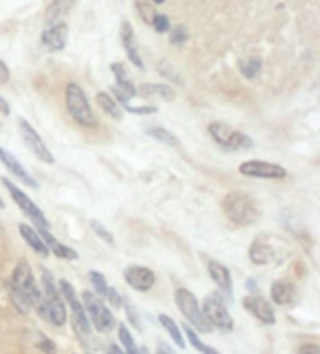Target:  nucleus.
Listing matches in <instances>:
<instances>
[{"instance_id":"obj_1","label":"nucleus","mask_w":320,"mask_h":354,"mask_svg":"<svg viewBox=\"0 0 320 354\" xmlns=\"http://www.w3.org/2000/svg\"><path fill=\"white\" fill-rule=\"evenodd\" d=\"M223 212L227 218L231 219L236 225H253L256 219L261 218L258 206L255 199L247 194H240V192H232V194L225 195L223 199Z\"/></svg>"},{"instance_id":"obj_44","label":"nucleus","mask_w":320,"mask_h":354,"mask_svg":"<svg viewBox=\"0 0 320 354\" xmlns=\"http://www.w3.org/2000/svg\"><path fill=\"white\" fill-rule=\"evenodd\" d=\"M0 113H2V115H6V116L12 113V109H10V103H8L2 96H0Z\"/></svg>"},{"instance_id":"obj_35","label":"nucleus","mask_w":320,"mask_h":354,"mask_svg":"<svg viewBox=\"0 0 320 354\" xmlns=\"http://www.w3.org/2000/svg\"><path fill=\"white\" fill-rule=\"evenodd\" d=\"M88 277H90V283H92V287H94V290H96L97 297H102V298L105 297V292H107V289H109V285H107V281H105L103 274H100V272L96 270H90Z\"/></svg>"},{"instance_id":"obj_33","label":"nucleus","mask_w":320,"mask_h":354,"mask_svg":"<svg viewBox=\"0 0 320 354\" xmlns=\"http://www.w3.org/2000/svg\"><path fill=\"white\" fill-rule=\"evenodd\" d=\"M135 6H137L139 17H141L147 25H152V19H154L156 15L154 4H152L150 0H135Z\"/></svg>"},{"instance_id":"obj_2","label":"nucleus","mask_w":320,"mask_h":354,"mask_svg":"<svg viewBox=\"0 0 320 354\" xmlns=\"http://www.w3.org/2000/svg\"><path fill=\"white\" fill-rule=\"evenodd\" d=\"M66 107L71 118L83 128H96L97 120L84 91L77 83H70L66 86Z\"/></svg>"},{"instance_id":"obj_4","label":"nucleus","mask_w":320,"mask_h":354,"mask_svg":"<svg viewBox=\"0 0 320 354\" xmlns=\"http://www.w3.org/2000/svg\"><path fill=\"white\" fill-rule=\"evenodd\" d=\"M83 308L86 311V317H88V322H92V326L102 332V334H107L116 326V319L105 304H103L102 297H97L96 292H90V290H84L83 292Z\"/></svg>"},{"instance_id":"obj_7","label":"nucleus","mask_w":320,"mask_h":354,"mask_svg":"<svg viewBox=\"0 0 320 354\" xmlns=\"http://www.w3.org/2000/svg\"><path fill=\"white\" fill-rule=\"evenodd\" d=\"M174 302L178 306L180 313L184 315V319L191 322L195 330H199L203 334L211 332V326L206 322L205 315H203V309H200V304L197 302V298L193 297L191 290L184 289V287L176 289V292H174Z\"/></svg>"},{"instance_id":"obj_9","label":"nucleus","mask_w":320,"mask_h":354,"mask_svg":"<svg viewBox=\"0 0 320 354\" xmlns=\"http://www.w3.org/2000/svg\"><path fill=\"white\" fill-rule=\"evenodd\" d=\"M0 182H2V186L6 187L8 192H10L12 199L15 201V205L19 206L21 212L25 214L26 218L32 219L34 223H36V229H49V221L45 219V214L39 210L38 206L34 205V201L30 199L23 189H19V187L15 186L10 178H4V176L0 178Z\"/></svg>"},{"instance_id":"obj_27","label":"nucleus","mask_w":320,"mask_h":354,"mask_svg":"<svg viewBox=\"0 0 320 354\" xmlns=\"http://www.w3.org/2000/svg\"><path fill=\"white\" fill-rule=\"evenodd\" d=\"M147 136L152 137V139H156V141L163 142V145H167V147H178L180 145L178 137L173 136L169 129L160 128V126H156V128H148Z\"/></svg>"},{"instance_id":"obj_20","label":"nucleus","mask_w":320,"mask_h":354,"mask_svg":"<svg viewBox=\"0 0 320 354\" xmlns=\"http://www.w3.org/2000/svg\"><path fill=\"white\" fill-rule=\"evenodd\" d=\"M73 4L75 0H53L45 12V28L64 23V17H68V13L73 10Z\"/></svg>"},{"instance_id":"obj_10","label":"nucleus","mask_w":320,"mask_h":354,"mask_svg":"<svg viewBox=\"0 0 320 354\" xmlns=\"http://www.w3.org/2000/svg\"><path fill=\"white\" fill-rule=\"evenodd\" d=\"M240 174L250 178H263V180H281L287 176V169L270 161L251 160L240 165Z\"/></svg>"},{"instance_id":"obj_25","label":"nucleus","mask_w":320,"mask_h":354,"mask_svg":"<svg viewBox=\"0 0 320 354\" xmlns=\"http://www.w3.org/2000/svg\"><path fill=\"white\" fill-rule=\"evenodd\" d=\"M97 105L102 107L103 113L107 116H111L113 120L116 122H120L122 120V109H120V103H116V100L111 96L109 92H100L96 96Z\"/></svg>"},{"instance_id":"obj_21","label":"nucleus","mask_w":320,"mask_h":354,"mask_svg":"<svg viewBox=\"0 0 320 354\" xmlns=\"http://www.w3.org/2000/svg\"><path fill=\"white\" fill-rule=\"evenodd\" d=\"M111 71H113V75H115V79H116L115 86L122 92V94H124V96L128 97V100H131V97L137 96V86L131 83V79H129L128 71H126L124 64H120V62L111 64Z\"/></svg>"},{"instance_id":"obj_17","label":"nucleus","mask_w":320,"mask_h":354,"mask_svg":"<svg viewBox=\"0 0 320 354\" xmlns=\"http://www.w3.org/2000/svg\"><path fill=\"white\" fill-rule=\"evenodd\" d=\"M41 41L49 51L57 53L62 51L68 44V25L66 23H58V25L47 26L41 34Z\"/></svg>"},{"instance_id":"obj_11","label":"nucleus","mask_w":320,"mask_h":354,"mask_svg":"<svg viewBox=\"0 0 320 354\" xmlns=\"http://www.w3.org/2000/svg\"><path fill=\"white\" fill-rule=\"evenodd\" d=\"M19 131L21 137H23V141H25L26 149L30 150L39 161H44V163H55V156L49 149H47V145L44 142L41 136H39L38 131L30 126V124L26 122L25 118H21L19 120Z\"/></svg>"},{"instance_id":"obj_46","label":"nucleus","mask_w":320,"mask_h":354,"mask_svg":"<svg viewBox=\"0 0 320 354\" xmlns=\"http://www.w3.org/2000/svg\"><path fill=\"white\" fill-rule=\"evenodd\" d=\"M156 354H174V353H171V351H167V348L161 347L160 351H158V353H156Z\"/></svg>"},{"instance_id":"obj_5","label":"nucleus","mask_w":320,"mask_h":354,"mask_svg":"<svg viewBox=\"0 0 320 354\" xmlns=\"http://www.w3.org/2000/svg\"><path fill=\"white\" fill-rule=\"evenodd\" d=\"M200 309H203V315H205L206 322L210 324L211 328H218L219 332H232L234 321H232L231 313H229L227 304H225L221 295H216V292L206 295Z\"/></svg>"},{"instance_id":"obj_14","label":"nucleus","mask_w":320,"mask_h":354,"mask_svg":"<svg viewBox=\"0 0 320 354\" xmlns=\"http://www.w3.org/2000/svg\"><path fill=\"white\" fill-rule=\"evenodd\" d=\"M124 279L129 287H133L135 290H141V292H147L156 285V274L144 266H128L124 270Z\"/></svg>"},{"instance_id":"obj_30","label":"nucleus","mask_w":320,"mask_h":354,"mask_svg":"<svg viewBox=\"0 0 320 354\" xmlns=\"http://www.w3.org/2000/svg\"><path fill=\"white\" fill-rule=\"evenodd\" d=\"M118 339H120L122 343V351L126 354H137L139 353V348H137V345H135L133 337H131V334H129V330L126 324H118Z\"/></svg>"},{"instance_id":"obj_39","label":"nucleus","mask_w":320,"mask_h":354,"mask_svg":"<svg viewBox=\"0 0 320 354\" xmlns=\"http://www.w3.org/2000/svg\"><path fill=\"white\" fill-rule=\"evenodd\" d=\"M187 39V30L184 25H176L171 28V41H173L174 46H182V44H186Z\"/></svg>"},{"instance_id":"obj_49","label":"nucleus","mask_w":320,"mask_h":354,"mask_svg":"<svg viewBox=\"0 0 320 354\" xmlns=\"http://www.w3.org/2000/svg\"><path fill=\"white\" fill-rule=\"evenodd\" d=\"M4 206H6V205H4V201H2V197H0V210H2Z\"/></svg>"},{"instance_id":"obj_19","label":"nucleus","mask_w":320,"mask_h":354,"mask_svg":"<svg viewBox=\"0 0 320 354\" xmlns=\"http://www.w3.org/2000/svg\"><path fill=\"white\" fill-rule=\"evenodd\" d=\"M38 231V234L41 236V240L45 242V245H47V250H49V253H55L58 259H66V261H75V259L79 257L77 252L73 250V248H70V245H64L60 244L55 236H53L51 232H49V229H36Z\"/></svg>"},{"instance_id":"obj_23","label":"nucleus","mask_w":320,"mask_h":354,"mask_svg":"<svg viewBox=\"0 0 320 354\" xmlns=\"http://www.w3.org/2000/svg\"><path fill=\"white\" fill-rule=\"evenodd\" d=\"M270 292H272V300L277 306H287V304L294 302L296 298V287L290 281H285V279H279V281L272 285Z\"/></svg>"},{"instance_id":"obj_3","label":"nucleus","mask_w":320,"mask_h":354,"mask_svg":"<svg viewBox=\"0 0 320 354\" xmlns=\"http://www.w3.org/2000/svg\"><path fill=\"white\" fill-rule=\"evenodd\" d=\"M41 287H44L45 304H47V322H51L55 326H64L68 313H66L64 298L60 295L55 279H53L51 272L41 270Z\"/></svg>"},{"instance_id":"obj_22","label":"nucleus","mask_w":320,"mask_h":354,"mask_svg":"<svg viewBox=\"0 0 320 354\" xmlns=\"http://www.w3.org/2000/svg\"><path fill=\"white\" fill-rule=\"evenodd\" d=\"M137 96L141 97H161L165 102H173L176 97V91H174L171 84H154V83H144L137 88Z\"/></svg>"},{"instance_id":"obj_38","label":"nucleus","mask_w":320,"mask_h":354,"mask_svg":"<svg viewBox=\"0 0 320 354\" xmlns=\"http://www.w3.org/2000/svg\"><path fill=\"white\" fill-rule=\"evenodd\" d=\"M152 26L156 28V32H169V30H171V21H169V17L163 15V13H156L154 19H152Z\"/></svg>"},{"instance_id":"obj_34","label":"nucleus","mask_w":320,"mask_h":354,"mask_svg":"<svg viewBox=\"0 0 320 354\" xmlns=\"http://www.w3.org/2000/svg\"><path fill=\"white\" fill-rule=\"evenodd\" d=\"M90 229L96 232L97 239H102L103 242H105V244L115 245V236L111 234L109 229L103 225L102 221H97V219H92V221H90Z\"/></svg>"},{"instance_id":"obj_45","label":"nucleus","mask_w":320,"mask_h":354,"mask_svg":"<svg viewBox=\"0 0 320 354\" xmlns=\"http://www.w3.org/2000/svg\"><path fill=\"white\" fill-rule=\"evenodd\" d=\"M107 354H126L124 351H122L118 345H115V343H111L109 347H107Z\"/></svg>"},{"instance_id":"obj_42","label":"nucleus","mask_w":320,"mask_h":354,"mask_svg":"<svg viewBox=\"0 0 320 354\" xmlns=\"http://www.w3.org/2000/svg\"><path fill=\"white\" fill-rule=\"evenodd\" d=\"M296 354H320V347L317 343H305V345H301L298 348V353Z\"/></svg>"},{"instance_id":"obj_36","label":"nucleus","mask_w":320,"mask_h":354,"mask_svg":"<svg viewBox=\"0 0 320 354\" xmlns=\"http://www.w3.org/2000/svg\"><path fill=\"white\" fill-rule=\"evenodd\" d=\"M122 306L126 308L129 322H131L137 330H141V319H139V315H137V308H135V304L131 302L128 297H122Z\"/></svg>"},{"instance_id":"obj_31","label":"nucleus","mask_w":320,"mask_h":354,"mask_svg":"<svg viewBox=\"0 0 320 354\" xmlns=\"http://www.w3.org/2000/svg\"><path fill=\"white\" fill-rule=\"evenodd\" d=\"M261 68H263V60L258 57L247 58L245 62H242V75L245 79H255L258 73H261Z\"/></svg>"},{"instance_id":"obj_29","label":"nucleus","mask_w":320,"mask_h":354,"mask_svg":"<svg viewBox=\"0 0 320 354\" xmlns=\"http://www.w3.org/2000/svg\"><path fill=\"white\" fill-rule=\"evenodd\" d=\"M6 287H8V292H10V300H12V304L15 306V309H17L19 313H23V315H26V313L30 311V304H28V300H26L19 290L10 283V281L6 283Z\"/></svg>"},{"instance_id":"obj_18","label":"nucleus","mask_w":320,"mask_h":354,"mask_svg":"<svg viewBox=\"0 0 320 354\" xmlns=\"http://www.w3.org/2000/svg\"><path fill=\"white\" fill-rule=\"evenodd\" d=\"M250 259L251 263L255 264H270L277 261V252L274 245L270 244L268 239H256L250 248Z\"/></svg>"},{"instance_id":"obj_15","label":"nucleus","mask_w":320,"mask_h":354,"mask_svg":"<svg viewBox=\"0 0 320 354\" xmlns=\"http://www.w3.org/2000/svg\"><path fill=\"white\" fill-rule=\"evenodd\" d=\"M120 38H122V46L126 49V55H128L129 62L139 68V70H144V62H142L141 53H139V47H137V39H135L133 26L128 21H122V28H120Z\"/></svg>"},{"instance_id":"obj_24","label":"nucleus","mask_w":320,"mask_h":354,"mask_svg":"<svg viewBox=\"0 0 320 354\" xmlns=\"http://www.w3.org/2000/svg\"><path fill=\"white\" fill-rule=\"evenodd\" d=\"M19 232L21 236H23V240L32 248L34 252L39 253L41 257H47V255H49V250H47V245H45V242L41 240V236H39L36 229H32L30 225H26V223H21Z\"/></svg>"},{"instance_id":"obj_16","label":"nucleus","mask_w":320,"mask_h":354,"mask_svg":"<svg viewBox=\"0 0 320 354\" xmlns=\"http://www.w3.org/2000/svg\"><path fill=\"white\" fill-rule=\"evenodd\" d=\"M0 161H2V165L10 171V173L15 176V178H19L25 186L34 187V189H38V182L34 180L32 174L28 173L23 165H21V161L12 154V152H8L6 149H2L0 147Z\"/></svg>"},{"instance_id":"obj_28","label":"nucleus","mask_w":320,"mask_h":354,"mask_svg":"<svg viewBox=\"0 0 320 354\" xmlns=\"http://www.w3.org/2000/svg\"><path fill=\"white\" fill-rule=\"evenodd\" d=\"M156 68H158V71H160L163 77L169 79L173 84H184V77L180 75V71L176 70L169 60H160V62H156Z\"/></svg>"},{"instance_id":"obj_32","label":"nucleus","mask_w":320,"mask_h":354,"mask_svg":"<svg viewBox=\"0 0 320 354\" xmlns=\"http://www.w3.org/2000/svg\"><path fill=\"white\" fill-rule=\"evenodd\" d=\"M184 330H186V335H187V339H189V343H191L193 347L197 348V351H199L200 354H221V353H219V351L208 347L206 343L200 342L199 335L195 334V330H193L191 326H184Z\"/></svg>"},{"instance_id":"obj_37","label":"nucleus","mask_w":320,"mask_h":354,"mask_svg":"<svg viewBox=\"0 0 320 354\" xmlns=\"http://www.w3.org/2000/svg\"><path fill=\"white\" fill-rule=\"evenodd\" d=\"M124 109L128 111L129 115H137V116H147V115H154L158 113V107L156 105H129V103H124Z\"/></svg>"},{"instance_id":"obj_48","label":"nucleus","mask_w":320,"mask_h":354,"mask_svg":"<svg viewBox=\"0 0 320 354\" xmlns=\"http://www.w3.org/2000/svg\"><path fill=\"white\" fill-rule=\"evenodd\" d=\"M150 2H152V4H163L165 0H150Z\"/></svg>"},{"instance_id":"obj_26","label":"nucleus","mask_w":320,"mask_h":354,"mask_svg":"<svg viewBox=\"0 0 320 354\" xmlns=\"http://www.w3.org/2000/svg\"><path fill=\"white\" fill-rule=\"evenodd\" d=\"M160 324L165 328V332L171 335V339H173L180 348H186V342H184V337H182V332H180L178 324L174 322V319H171L165 313H161L160 315Z\"/></svg>"},{"instance_id":"obj_8","label":"nucleus","mask_w":320,"mask_h":354,"mask_svg":"<svg viewBox=\"0 0 320 354\" xmlns=\"http://www.w3.org/2000/svg\"><path fill=\"white\" fill-rule=\"evenodd\" d=\"M208 133L214 137V141L229 150H250L253 149V139L242 131L231 128L225 122H211L208 126Z\"/></svg>"},{"instance_id":"obj_12","label":"nucleus","mask_w":320,"mask_h":354,"mask_svg":"<svg viewBox=\"0 0 320 354\" xmlns=\"http://www.w3.org/2000/svg\"><path fill=\"white\" fill-rule=\"evenodd\" d=\"M243 308L250 311L251 315L258 319L263 324H276V311L274 306L261 295H247L243 298Z\"/></svg>"},{"instance_id":"obj_47","label":"nucleus","mask_w":320,"mask_h":354,"mask_svg":"<svg viewBox=\"0 0 320 354\" xmlns=\"http://www.w3.org/2000/svg\"><path fill=\"white\" fill-rule=\"evenodd\" d=\"M137 354H150V353H148V348H147V347H142L141 351H139V353H137Z\"/></svg>"},{"instance_id":"obj_43","label":"nucleus","mask_w":320,"mask_h":354,"mask_svg":"<svg viewBox=\"0 0 320 354\" xmlns=\"http://www.w3.org/2000/svg\"><path fill=\"white\" fill-rule=\"evenodd\" d=\"M10 81V70L8 66L0 60V84H6Z\"/></svg>"},{"instance_id":"obj_40","label":"nucleus","mask_w":320,"mask_h":354,"mask_svg":"<svg viewBox=\"0 0 320 354\" xmlns=\"http://www.w3.org/2000/svg\"><path fill=\"white\" fill-rule=\"evenodd\" d=\"M103 298H105V300H107V302H109L115 309L122 308V295L115 289V287H109V289H107V292H105V297H103Z\"/></svg>"},{"instance_id":"obj_13","label":"nucleus","mask_w":320,"mask_h":354,"mask_svg":"<svg viewBox=\"0 0 320 354\" xmlns=\"http://www.w3.org/2000/svg\"><path fill=\"white\" fill-rule=\"evenodd\" d=\"M208 274H210L211 281L218 285V289L221 290V297L227 302L232 304V295H234V287H232V276L229 268L225 264L218 263V261H210L208 263Z\"/></svg>"},{"instance_id":"obj_41","label":"nucleus","mask_w":320,"mask_h":354,"mask_svg":"<svg viewBox=\"0 0 320 354\" xmlns=\"http://www.w3.org/2000/svg\"><path fill=\"white\" fill-rule=\"evenodd\" d=\"M38 347L41 348L45 354H57V345H55L51 339H47V337H41V342L38 343Z\"/></svg>"},{"instance_id":"obj_6","label":"nucleus","mask_w":320,"mask_h":354,"mask_svg":"<svg viewBox=\"0 0 320 354\" xmlns=\"http://www.w3.org/2000/svg\"><path fill=\"white\" fill-rule=\"evenodd\" d=\"M58 290H60L62 298H66L68 308L71 309V319H73V330H75V334L79 335V339L86 342L90 337V322L88 317H86V311H84L83 308V304H81V300L77 298V292L73 289V285H71L70 281L62 279V281L58 283Z\"/></svg>"}]
</instances>
